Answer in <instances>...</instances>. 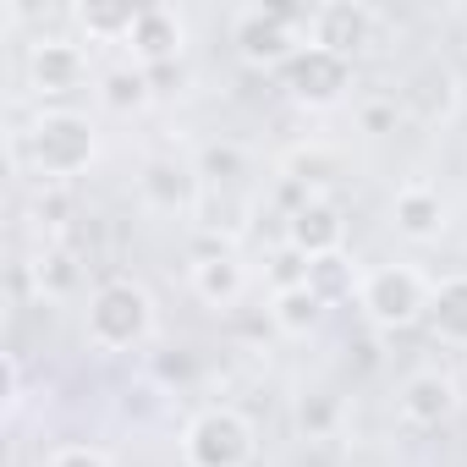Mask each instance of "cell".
<instances>
[{
	"mask_svg": "<svg viewBox=\"0 0 467 467\" xmlns=\"http://www.w3.org/2000/svg\"><path fill=\"white\" fill-rule=\"evenodd\" d=\"M94 160H99V127L72 105L34 110L12 132V165H28L34 176H45V187H61V182L83 176Z\"/></svg>",
	"mask_w": 467,
	"mask_h": 467,
	"instance_id": "obj_1",
	"label": "cell"
},
{
	"mask_svg": "<svg viewBox=\"0 0 467 467\" xmlns=\"http://www.w3.org/2000/svg\"><path fill=\"white\" fill-rule=\"evenodd\" d=\"M88 347L94 352H138L154 336V297L132 275H110L88 297Z\"/></svg>",
	"mask_w": 467,
	"mask_h": 467,
	"instance_id": "obj_2",
	"label": "cell"
},
{
	"mask_svg": "<svg viewBox=\"0 0 467 467\" xmlns=\"http://www.w3.org/2000/svg\"><path fill=\"white\" fill-rule=\"evenodd\" d=\"M231 45H237L243 67L286 72L292 56L308 45V12L303 6H243L231 17Z\"/></svg>",
	"mask_w": 467,
	"mask_h": 467,
	"instance_id": "obj_3",
	"label": "cell"
},
{
	"mask_svg": "<svg viewBox=\"0 0 467 467\" xmlns=\"http://www.w3.org/2000/svg\"><path fill=\"white\" fill-rule=\"evenodd\" d=\"M429 297H434V281L412 265H374L358 281V308L374 330H407L429 319Z\"/></svg>",
	"mask_w": 467,
	"mask_h": 467,
	"instance_id": "obj_4",
	"label": "cell"
},
{
	"mask_svg": "<svg viewBox=\"0 0 467 467\" xmlns=\"http://www.w3.org/2000/svg\"><path fill=\"white\" fill-rule=\"evenodd\" d=\"M187 467H248L254 462V423L237 407H198L182 429Z\"/></svg>",
	"mask_w": 467,
	"mask_h": 467,
	"instance_id": "obj_5",
	"label": "cell"
},
{
	"mask_svg": "<svg viewBox=\"0 0 467 467\" xmlns=\"http://www.w3.org/2000/svg\"><path fill=\"white\" fill-rule=\"evenodd\" d=\"M23 72H28V88L39 99H67L88 83V56L78 39H61V34H39L23 56Z\"/></svg>",
	"mask_w": 467,
	"mask_h": 467,
	"instance_id": "obj_6",
	"label": "cell"
},
{
	"mask_svg": "<svg viewBox=\"0 0 467 467\" xmlns=\"http://www.w3.org/2000/svg\"><path fill=\"white\" fill-rule=\"evenodd\" d=\"M281 88H286L297 105H308V110H330V105H341L347 88H352V61H341V56H330V50H319V45H303V50L292 56V67L281 72Z\"/></svg>",
	"mask_w": 467,
	"mask_h": 467,
	"instance_id": "obj_7",
	"label": "cell"
},
{
	"mask_svg": "<svg viewBox=\"0 0 467 467\" xmlns=\"http://www.w3.org/2000/svg\"><path fill=\"white\" fill-rule=\"evenodd\" d=\"M182 56H187V17L165 0L138 6V23L127 34V61H138L143 72H160V67H182Z\"/></svg>",
	"mask_w": 467,
	"mask_h": 467,
	"instance_id": "obj_8",
	"label": "cell"
},
{
	"mask_svg": "<svg viewBox=\"0 0 467 467\" xmlns=\"http://www.w3.org/2000/svg\"><path fill=\"white\" fill-rule=\"evenodd\" d=\"M374 6L363 0H325V6L308 12V45L341 56V61H358L368 45H374Z\"/></svg>",
	"mask_w": 467,
	"mask_h": 467,
	"instance_id": "obj_9",
	"label": "cell"
},
{
	"mask_svg": "<svg viewBox=\"0 0 467 467\" xmlns=\"http://www.w3.org/2000/svg\"><path fill=\"white\" fill-rule=\"evenodd\" d=\"M286 248H297L308 265L341 259V248H347V209L330 192H314L303 209L286 214Z\"/></svg>",
	"mask_w": 467,
	"mask_h": 467,
	"instance_id": "obj_10",
	"label": "cell"
},
{
	"mask_svg": "<svg viewBox=\"0 0 467 467\" xmlns=\"http://www.w3.org/2000/svg\"><path fill=\"white\" fill-rule=\"evenodd\" d=\"M138 192H143V203L154 209V214H198V203H203V176H198V165H187V160H176V154H154V160H143V176H138Z\"/></svg>",
	"mask_w": 467,
	"mask_h": 467,
	"instance_id": "obj_11",
	"label": "cell"
},
{
	"mask_svg": "<svg viewBox=\"0 0 467 467\" xmlns=\"http://www.w3.org/2000/svg\"><path fill=\"white\" fill-rule=\"evenodd\" d=\"M456 407H462V390L445 368H418L396 390V412H401L407 429H440V423L456 418Z\"/></svg>",
	"mask_w": 467,
	"mask_h": 467,
	"instance_id": "obj_12",
	"label": "cell"
},
{
	"mask_svg": "<svg viewBox=\"0 0 467 467\" xmlns=\"http://www.w3.org/2000/svg\"><path fill=\"white\" fill-rule=\"evenodd\" d=\"M192 297L203 308H237L248 297V270L237 254H198L192 259Z\"/></svg>",
	"mask_w": 467,
	"mask_h": 467,
	"instance_id": "obj_13",
	"label": "cell"
},
{
	"mask_svg": "<svg viewBox=\"0 0 467 467\" xmlns=\"http://www.w3.org/2000/svg\"><path fill=\"white\" fill-rule=\"evenodd\" d=\"M390 220H396V231H401L407 243H434L440 231H445V198H440V187H429V182L396 187Z\"/></svg>",
	"mask_w": 467,
	"mask_h": 467,
	"instance_id": "obj_14",
	"label": "cell"
},
{
	"mask_svg": "<svg viewBox=\"0 0 467 467\" xmlns=\"http://www.w3.org/2000/svg\"><path fill=\"white\" fill-rule=\"evenodd\" d=\"M330 303L314 292V286H292V292H270V325L292 341H308L319 325H325Z\"/></svg>",
	"mask_w": 467,
	"mask_h": 467,
	"instance_id": "obj_15",
	"label": "cell"
},
{
	"mask_svg": "<svg viewBox=\"0 0 467 467\" xmlns=\"http://www.w3.org/2000/svg\"><path fill=\"white\" fill-rule=\"evenodd\" d=\"M99 105L116 116H138L154 105V78L138 61H116L110 72H99Z\"/></svg>",
	"mask_w": 467,
	"mask_h": 467,
	"instance_id": "obj_16",
	"label": "cell"
},
{
	"mask_svg": "<svg viewBox=\"0 0 467 467\" xmlns=\"http://www.w3.org/2000/svg\"><path fill=\"white\" fill-rule=\"evenodd\" d=\"M72 23L88 45H127V34L138 23V6L132 0H88V6H72Z\"/></svg>",
	"mask_w": 467,
	"mask_h": 467,
	"instance_id": "obj_17",
	"label": "cell"
},
{
	"mask_svg": "<svg viewBox=\"0 0 467 467\" xmlns=\"http://www.w3.org/2000/svg\"><path fill=\"white\" fill-rule=\"evenodd\" d=\"M429 330L445 347H467V275H445L434 281L429 297Z\"/></svg>",
	"mask_w": 467,
	"mask_h": 467,
	"instance_id": "obj_18",
	"label": "cell"
},
{
	"mask_svg": "<svg viewBox=\"0 0 467 467\" xmlns=\"http://www.w3.org/2000/svg\"><path fill=\"white\" fill-rule=\"evenodd\" d=\"M407 99L418 105V116H423V121H440V116H451V105H456V78H451V67H440V61L418 67V78H412Z\"/></svg>",
	"mask_w": 467,
	"mask_h": 467,
	"instance_id": "obj_19",
	"label": "cell"
},
{
	"mask_svg": "<svg viewBox=\"0 0 467 467\" xmlns=\"http://www.w3.org/2000/svg\"><path fill=\"white\" fill-rule=\"evenodd\" d=\"M28 275H34V286H39V297H67V292L78 286V259H72L67 248H56V243H45V248L34 254V265H28Z\"/></svg>",
	"mask_w": 467,
	"mask_h": 467,
	"instance_id": "obj_20",
	"label": "cell"
},
{
	"mask_svg": "<svg viewBox=\"0 0 467 467\" xmlns=\"http://www.w3.org/2000/svg\"><path fill=\"white\" fill-rule=\"evenodd\" d=\"M248 171V154L237 149V143H209L203 154H198V176H203V187H231Z\"/></svg>",
	"mask_w": 467,
	"mask_h": 467,
	"instance_id": "obj_21",
	"label": "cell"
},
{
	"mask_svg": "<svg viewBox=\"0 0 467 467\" xmlns=\"http://www.w3.org/2000/svg\"><path fill=\"white\" fill-rule=\"evenodd\" d=\"M358 281H363V275H352L347 254H341V259H319V265L308 270V286H314V292H319L330 308H336L341 297H358Z\"/></svg>",
	"mask_w": 467,
	"mask_h": 467,
	"instance_id": "obj_22",
	"label": "cell"
},
{
	"mask_svg": "<svg viewBox=\"0 0 467 467\" xmlns=\"http://www.w3.org/2000/svg\"><path fill=\"white\" fill-rule=\"evenodd\" d=\"M297 429L308 440H330V429H336V396L330 390H308L297 401Z\"/></svg>",
	"mask_w": 467,
	"mask_h": 467,
	"instance_id": "obj_23",
	"label": "cell"
},
{
	"mask_svg": "<svg viewBox=\"0 0 467 467\" xmlns=\"http://www.w3.org/2000/svg\"><path fill=\"white\" fill-rule=\"evenodd\" d=\"M308 270H314V265H308V259H303L297 248H281V254L270 259V286H275V292H292V286H308Z\"/></svg>",
	"mask_w": 467,
	"mask_h": 467,
	"instance_id": "obj_24",
	"label": "cell"
},
{
	"mask_svg": "<svg viewBox=\"0 0 467 467\" xmlns=\"http://www.w3.org/2000/svg\"><path fill=\"white\" fill-rule=\"evenodd\" d=\"M45 467H116V462H110V451H99V445H56V451L45 456Z\"/></svg>",
	"mask_w": 467,
	"mask_h": 467,
	"instance_id": "obj_25",
	"label": "cell"
},
{
	"mask_svg": "<svg viewBox=\"0 0 467 467\" xmlns=\"http://www.w3.org/2000/svg\"><path fill=\"white\" fill-rule=\"evenodd\" d=\"M396 99H363V110H358V127L368 132V138H379V132H396Z\"/></svg>",
	"mask_w": 467,
	"mask_h": 467,
	"instance_id": "obj_26",
	"label": "cell"
},
{
	"mask_svg": "<svg viewBox=\"0 0 467 467\" xmlns=\"http://www.w3.org/2000/svg\"><path fill=\"white\" fill-rule=\"evenodd\" d=\"M17 407H23V358L6 352V412L17 418Z\"/></svg>",
	"mask_w": 467,
	"mask_h": 467,
	"instance_id": "obj_27",
	"label": "cell"
}]
</instances>
